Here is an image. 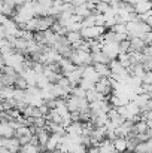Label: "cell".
Returning <instances> with one entry per match:
<instances>
[{
	"mask_svg": "<svg viewBox=\"0 0 152 153\" xmlns=\"http://www.w3.org/2000/svg\"><path fill=\"white\" fill-rule=\"evenodd\" d=\"M69 59H70V62H72L75 67L93 65V61H91V53L84 52V51H73Z\"/></svg>",
	"mask_w": 152,
	"mask_h": 153,
	"instance_id": "6da1fadb",
	"label": "cell"
},
{
	"mask_svg": "<svg viewBox=\"0 0 152 153\" xmlns=\"http://www.w3.org/2000/svg\"><path fill=\"white\" fill-rule=\"evenodd\" d=\"M94 89L101 94L103 97H109L112 94V86H110V79L109 77H100L97 83H94Z\"/></svg>",
	"mask_w": 152,
	"mask_h": 153,
	"instance_id": "7a4b0ae2",
	"label": "cell"
},
{
	"mask_svg": "<svg viewBox=\"0 0 152 153\" xmlns=\"http://www.w3.org/2000/svg\"><path fill=\"white\" fill-rule=\"evenodd\" d=\"M82 70H84V67H75V70H72L70 73L64 74V77L69 80V83H70L72 88L79 85V82L82 79Z\"/></svg>",
	"mask_w": 152,
	"mask_h": 153,
	"instance_id": "3957f363",
	"label": "cell"
},
{
	"mask_svg": "<svg viewBox=\"0 0 152 153\" xmlns=\"http://www.w3.org/2000/svg\"><path fill=\"white\" fill-rule=\"evenodd\" d=\"M101 52L112 61V59H116L118 55H119V48H118V43H107V45H103L101 46Z\"/></svg>",
	"mask_w": 152,
	"mask_h": 153,
	"instance_id": "277c9868",
	"label": "cell"
},
{
	"mask_svg": "<svg viewBox=\"0 0 152 153\" xmlns=\"http://www.w3.org/2000/svg\"><path fill=\"white\" fill-rule=\"evenodd\" d=\"M82 79H87V80H90L93 83H97L99 79H100V76L96 73V70H94L93 65H85L84 70H82Z\"/></svg>",
	"mask_w": 152,
	"mask_h": 153,
	"instance_id": "5b68a950",
	"label": "cell"
},
{
	"mask_svg": "<svg viewBox=\"0 0 152 153\" xmlns=\"http://www.w3.org/2000/svg\"><path fill=\"white\" fill-rule=\"evenodd\" d=\"M82 129H84V123L82 122H72L67 128H66V134L67 135H82Z\"/></svg>",
	"mask_w": 152,
	"mask_h": 153,
	"instance_id": "8992f818",
	"label": "cell"
},
{
	"mask_svg": "<svg viewBox=\"0 0 152 153\" xmlns=\"http://www.w3.org/2000/svg\"><path fill=\"white\" fill-rule=\"evenodd\" d=\"M55 22V19L52 16H40L39 22H37V31H46L52 27V24Z\"/></svg>",
	"mask_w": 152,
	"mask_h": 153,
	"instance_id": "52a82bcc",
	"label": "cell"
},
{
	"mask_svg": "<svg viewBox=\"0 0 152 153\" xmlns=\"http://www.w3.org/2000/svg\"><path fill=\"white\" fill-rule=\"evenodd\" d=\"M13 132H15V129L7 122H1L0 120V138H12Z\"/></svg>",
	"mask_w": 152,
	"mask_h": 153,
	"instance_id": "ba28073f",
	"label": "cell"
},
{
	"mask_svg": "<svg viewBox=\"0 0 152 153\" xmlns=\"http://www.w3.org/2000/svg\"><path fill=\"white\" fill-rule=\"evenodd\" d=\"M34 137H36V140H37V146L45 147V144H46V141H48V138H49V132H48L45 128H42V129H37V131H36Z\"/></svg>",
	"mask_w": 152,
	"mask_h": 153,
	"instance_id": "9c48e42d",
	"label": "cell"
},
{
	"mask_svg": "<svg viewBox=\"0 0 152 153\" xmlns=\"http://www.w3.org/2000/svg\"><path fill=\"white\" fill-rule=\"evenodd\" d=\"M134 12L139 15V13H145V12H149L151 10V0H140L137 1L134 6Z\"/></svg>",
	"mask_w": 152,
	"mask_h": 153,
	"instance_id": "30bf717a",
	"label": "cell"
},
{
	"mask_svg": "<svg viewBox=\"0 0 152 153\" xmlns=\"http://www.w3.org/2000/svg\"><path fill=\"white\" fill-rule=\"evenodd\" d=\"M131 101L134 102L139 108H142V107H145L148 102L151 101V95L149 94H139V95H134V98Z\"/></svg>",
	"mask_w": 152,
	"mask_h": 153,
	"instance_id": "8fae6325",
	"label": "cell"
},
{
	"mask_svg": "<svg viewBox=\"0 0 152 153\" xmlns=\"http://www.w3.org/2000/svg\"><path fill=\"white\" fill-rule=\"evenodd\" d=\"M91 61H93V65L94 64H109L110 59L103 53V52H93L91 53Z\"/></svg>",
	"mask_w": 152,
	"mask_h": 153,
	"instance_id": "7c38bea8",
	"label": "cell"
},
{
	"mask_svg": "<svg viewBox=\"0 0 152 153\" xmlns=\"http://www.w3.org/2000/svg\"><path fill=\"white\" fill-rule=\"evenodd\" d=\"M58 65H60V71L63 73V76L67 74V73H70L72 70H75V65L70 62V59H66V58H61L60 62H58Z\"/></svg>",
	"mask_w": 152,
	"mask_h": 153,
	"instance_id": "4fadbf2b",
	"label": "cell"
},
{
	"mask_svg": "<svg viewBox=\"0 0 152 153\" xmlns=\"http://www.w3.org/2000/svg\"><path fill=\"white\" fill-rule=\"evenodd\" d=\"M112 144H113V150L118 153H122L127 150V143H125V138H119V137H116L113 141H112Z\"/></svg>",
	"mask_w": 152,
	"mask_h": 153,
	"instance_id": "5bb4252c",
	"label": "cell"
},
{
	"mask_svg": "<svg viewBox=\"0 0 152 153\" xmlns=\"http://www.w3.org/2000/svg\"><path fill=\"white\" fill-rule=\"evenodd\" d=\"M85 100L88 102H94V101L104 100V97L101 94H99L96 89H90V91H85Z\"/></svg>",
	"mask_w": 152,
	"mask_h": 153,
	"instance_id": "9a60e30c",
	"label": "cell"
},
{
	"mask_svg": "<svg viewBox=\"0 0 152 153\" xmlns=\"http://www.w3.org/2000/svg\"><path fill=\"white\" fill-rule=\"evenodd\" d=\"M93 67H94L96 73H97L100 77H109V76H110V71H109L107 64H94Z\"/></svg>",
	"mask_w": 152,
	"mask_h": 153,
	"instance_id": "2e32d148",
	"label": "cell"
},
{
	"mask_svg": "<svg viewBox=\"0 0 152 153\" xmlns=\"http://www.w3.org/2000/svg\"><path fill=\"white\" fill-rule=\"evenodd\" d=\"M151 140L149 141H140L136 147H134V153H151Z\"/></svg>",
	"mask_w": 152,
	"mask_h": 153,
	"instance_id": "e0dca14e",
	"label": "cell"
},
{
	"mask_svg": "<svg viewBox=\"0 0 152 153\" xmlns=\"http://www.w3.org/2000/svg\"><path fill=\"white\" fill-rule=\"evenodd\" d=\"M64 37H66V40H67V43H69V45H73V43H76V42L82 40V37H81L79 31H69Z\"/></svg>",
	"mask_w": 152,
	"mask_h": 153,
	"instance_id": "ac0fdd59",
	"label": "cell"
},
{
	"mask_svg": "<svg viewBox=\"0 0 152 153\" xmlns=\"http://www.w3.org/2000/svg\"><path fill=\"white\" fill-rule=\"evenodd\" d=\"M73 13H75V15H79L81 18H87V16H90L93 12H90V10L82 4V6H76V7L73 9Z\"/></svg>",
	"mask_w": 152,
	"mask_h": 153,
	"instance_id": "d6986e66",
	"label": "cell"
},
{
	"mask_svg": "<svg viewBox=\"0 0 152 153\" xmlns=\"http://www.w3.org/2000/svg\"><path fill=\"white\" fill-rule=\"evenodd\" d=\"M118 62H119L125 70L131 67V62H130V56H128V53H119V55H118Z\"/></svg>",
	"mask_w": 152,
	"mask_h": 153,
	"instance_id": "ffe728a7",
	"label": "cell"
},
{
	"mask_svg": "<svg viewBox=\"0 0 152 153\" xmlns=\"http://www.w3.org/2000/svg\"><path fill=\"white\" fill-rule=\"evenodd\" d=\"M70 95L78 97V98H85V91H84L81 86H73V88L70 89Z\"/></svg>",
	"mask_w": 152,
	"mask_h": 153,
	"instance_id": "44dd1931",
	"label": "cell"
},
{
	"mask_svg": "<svg viewBox=\"0 0 152 153\" xmlns=\"http://www.w3.org/2000/svg\"><path fill=\"white\" fill-rule=\"evenodd\" d=\"M81 24H82V28H88V27H94V15L91 13L90 16H87V18H84Z\"/></svg>",
	"mask_w": 152,
	"mask_h": 153,
	"instance_id": "7402d4cb",
	"label": "cell"
},
{
	"mask_svg": "<svg viewBox=\"0 0 152 153\" xmlns=\"http://www.w3.org/2000/svg\"><path fill=\"white\" fill-rule=\"evenodd\" d=\"M45 125H46L45 117H34L33 119V126L36 129H42V128H45Z\"/></svg>",
	"mask_w": 152,
	"mask_h": 153,
	"instance_id": "603a6c76",
	"label": "cell"
},
{
	"mask_svg": "<svg viewBox=\"0 0 152 153\" xmlns=\"http://www.w3.org/2000/svg\"><path fill=\"white\" fill-rule=\"evenodd\" d=\"M79 86H81L84 91L94 89V83H93V82H90V80H87V79H81V82H79Z\"/></svg>",
	"mask_w": 152,
	"mask_h": 153,
	"instance_id": "cb8c5ba5",
	"label": "cell"
},
{
	"mask_svg": "<svg viewBox=\"0 0 152 153\" xmlns=\"http://www.w3.org/2000/svg\"><path fill=\"white\" fill-rule=\"evenodd\" d=\"M118 48H119V53H128L130 52V42L124 40V42L118 43Z\"/></svg>",
	"mask_w": 152,
	"mask_h": 153,
	"instance_id": "d4e9b609",
	"label": "cell"
},
{
	"mask_svg": "<svg viewBox=\"0 0 152 153\" xmlns=\"http://www.w3.org/2000/svg\"><path fill=\"white\" fill-rule=\"evenodd\" d=\"M16 140H18V144H19V146H27V144H30V143H31V140H33V135L19 137V138H16Z\"/></svg>",
	"mask_w": 152,
	"mask_h": 153,
	"instance_id": "484cf974",
	"label": "cell"
},
{
	"mask_svg": "<svg viewBox=\"0 0 152 153\" xmlns=\"http://www.w3.org/2000/svg\"><path fill=\"white\" fill-rule=\"evenodd\" d=\"M142 83L143 85H152V73L151 71H146L142 77Z\"/></svg>",
	"mask_w": 152,
	"mask_h": 153,
	"instance_id": "4316f807",
	"label": "cell"
},
{
	"mask_svg": "<svg viewBox=\"0 0 152 153\" xmlns=\"http://www.w3.org/2000/svg\"><path fill=\"white\" fill-rule=\"evenodd\" d=\"M139 39H142V42L145 43V45H151V40H152V33H145V34H142Z\"/></svg>",
	"mask_w": 152,
	"mask_h": 153,
	"instance_id": "83f0119b",
	"label": "cell"
},
{
	"mask_svg": "<svg viewBox=\"0 0 152 153\" xmlns=\"http://www.w3.org/2000/svg\"><path fill=\"white\" fill-rule=\"evenodd\" d=\"M70 120L72 122H79V111H70Z\"/></svg>",
	"mask_w": 152,
	"mask_h": 153,
	"instance_id": "f1b7e54d",
	"label": "cell"
},
{
	"mask_svg": "<svg viewBox=\"0 0 152 153\" xmlns=\"http://www.w3.org/2000/svg\"><path fill=\"white\" fill-rule=\"evenodd\" d=\"M87 153H99V149L97 147H90V149H87Z\"/></svg>",
	"mask_w": 152,
	"mask_h": 153,
	"instance_id": "f546056e",
	"label": "cell"
},
{
	"mask_svg": "<svg viewBox=\"0 0 152 153\" xmlns=\"http://www.w3.org/2000/svg\"><path fill=\"white\" fill-rule=\"evenodd\" d=\"M4 45H7V40H6V39H0V49H1Z\"/></svg>",
	"mask_w": 152,
	"mask_h": 153,
	"instance_id": "4dcf8cb0",
	"label": "cell"
},
{
	"mask_svg": "<svg viewBox=\"0 0 152 153\" xmlns=\"http://www.w3.org/2000/svg\"><path fill=\"white\" fill-rule=\"evenodd\" d=\"M0 153H10V152H9L6 147H0Z\"/></svg>",
	"mask_w": 152,
	"mask_h": 153,
	"instance_id": "1f68e13d",
	"label": "cell"
},
{
	"mask_svg": "<svg viewBox=\"0 0 152 153\" xmlns=\"http://www.w3.org/2000/svg\"><path fill=\"white\" fill-rule=\"evenodd\" d=\"M3 67H4V61H3V58L0 56V70H1Z\"/></svg>",
	"mask_w": 152,
	"mask_h": 153,
	"instance_id": "d6a6232c",
	"label": "cell"
},
{
	"mask_svg": "<svg viewBox=\"0 0 152 153\" xmlns=\"http://www.w3.org/2000/svg\"><path fill=\"white\" fill-rule=\"evenodd\" d=\"M3 111H4V110H3V104L0 102V113H3Z\"/></svg>",
	"mask_w": 152,
	"mask_h": 153,
	"instance_id": "836d02e7",
	"label": "cell"
},
{
	"mask_svg": "<svg viewBox=\"0 0 152 153\" xmlns=\"http://www.w3.org/2000/svg\"><path fill=\"white\" fill-rule=\"evenodd\" d=\"M100 1H104V3H107V4H109V1H110V0H100Z\"/></svg>",
	"mask_w": 152,
	"mask_h": 153,
	"instance_id": "e575fe53",
	"label": "cell"
}]
</instances>
